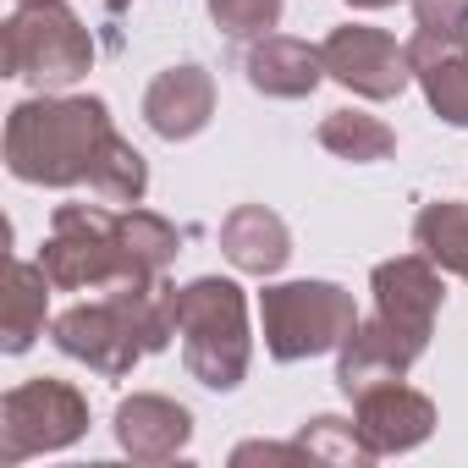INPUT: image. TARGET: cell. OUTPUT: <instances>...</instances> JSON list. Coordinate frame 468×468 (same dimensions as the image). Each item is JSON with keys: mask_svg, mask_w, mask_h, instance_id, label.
<instances>
[{"mask_svg": "<svg viewBox=\"0 0 468 468\" xmlns=\"http://www.w3.org/2000/svg\"><path fill=\"white\" fill-rule=\"evenodd\" d=\"M320 61H325V78L358 100H397L413 83L408 45H397L386 28H364V23L331 28L320 45Z\"/></svg>", "mask_w": 468, "mask_h": 468, "instance_id": "7", "label": "cell"}, {"mask_svg": "<svg viewBox=\"0 0 468 468\" xmlns=\"http://www.w3.org/2000/svg\"><path fill=\"white\" fill-rule=\"evenodd\" d=\"M127 6H133V0H105V12H111V17H122Z\"/></svg>", "mask_w": 468, "mask_h": 468, "instance_id": "26", "label": "cell"}, {"mask_svg": "<svg viewBox=\"0 0 468 468\" xmlns=\"http://www.w3.org/2000/svg\"><path fill=\"white\" fill-rule=\"evenodd\" d=\"M215 116V78L193 61L182 67H165L149 89H144V122L154 138L165 144H182V138H198Z\"/></svg>", "mask_w": 468, "mask_h": 468, "instance_id": "12", "label": "cell"}, {"mask_svg": "<svg viewBox=\"0 0 468 468\" xmlns=\"http://www.w3.org/2000/svg\"><path fill=\"white\" fill-rule=\"evenodd\" d=\"M260 325H265V353L276 364H303L336 353L353 336L358 303L336 282H282L260 292Z\"/></svg>", "mask_w": 468, "mask_h": 468, "instance_id": "5", "label": "cell"}, {"mask_svg": "<svg viewBox=\"0 0 468 468\" xmlns=\"http://www.w3.org/2000/svg\"><path fill=\"white\" fill-rule=\"evenodd\" d=\"M45 276L56 292H111L133 276H149L122 249V209L100 204H61L50 215V238L39 249Z\"/></svg>", "mask_w": 468, "mask_h": 468, "instance_id": "3", "label": "cell"}, {"mask_svg": "<svg viewBox=\"0 0 468 468\" xmlns=\"http://www.w3.org/2000/svg\"><path fill=\"white\" fill-rule=\"evenodd\" d=\"M347 6H358V12H380V6H397V0H347Z\"/></svg>", "mask_w": 468, "mask_h": 468, "instance_id": "25", "label": "cell"}, {"mask_svg": "<svg viewBox=\"0 0 468 468\" xmlns=\"http://www.w3.org/2000/svg\"><path fill=\"white\" fill-rule=\"evenodd\" d=\"M408 67H413V83L424 89L430 111L446 127H468V45H441V39L413 28Z\"/></svg>", "mask_w": 468, "mask_h": 468, "instance_id": "16", "label": "cell"}, {"mask_svg": "<svg viewBox=\"0 0 468 468\" xmlns=\"http://www.w3.org/2000/svg\"><path fill=\"white\" fill-rule=\"evenodd\" d=\"M89 430V397L67 380H23L0 397V463L17 468L39 452H61L72 441H83Z\"/></svg>", "mask_w": 468, "mask_h": 468, "instance_id": "6", "label": "cell"}, {"mask_svg": "<svg viewBox=\"0 0 468 468\" xmlns=\"http://www.w3.org/2000/svg\"><path fill=\"white\" fill-rule=\"evenodd\" d=\"M249 83L271 100H309L320 83H325V61H320V45H303V39H287V34H260L249 45V61H243Z\"/></svg>", "mask_w": 468, "mask_h": 468, "instance_id": "14", "label": "cell"}, {"mask_svg": "<svg viewBox=\"0 0 468 468\" xmlns=\"http://www.w3.org/2000/svg\"><path fill=\"white\" fill-rule=\"evenodd\" d=\"M369 292H375V314H386L391 325H402V331H413V336L430 342L435 314L446 303V282H441V265L430 254L380 260L375 276H369Z\"/></svg>", "mask_w": 468, "mask_h": 468, "instance_id": "11", "label": "cell"}, {"mask_svg": "<svg viewBox=\"0 0 468 468\" xmlns=\"http://www.w3.org/2000/svg\"><path fill=\"white\" fill-rule=\"evenodd\" d=\"M176 336L182 364L209 391H238L254 364V331H249V298L238 282L198 276L176 287Z\"/></svg>", "mask_w": 468, "mask_h": 468, "instance_id": "2", "label": "cell"}, {"mask_svg": "<svg viewBox=\"0 0 468 468\" xmlns=\"http://www.w3.org/2000/svg\"><path fill=\"white\" fill-rule=\"evenodd\" d=\"M122 249L138 271L165 276V265L182 254V231L154 209H122Z\"/></svg>", "mask_w": 468, "mask_h": 468, "instance_id": "20", "label": "cell"}, {"mask_svg": "<svg viewBox=\"0 0 468 468\" xmlns=\"http://www.w3.org/2000/svg\"><path fill=\"white\" fill-rule=\"evenodd\" d=\"M122 133L94 94H34L6 116V171L28 187H89Z\"/></svg>", "mask_w": 468, "mask_h": 468, "instance_id": "1", "label": "cell"}, {"mask_svg": "<svg viewBox=\"0 0 468 468\" xmlns=\"http://www.w3.org/2000/svg\"><path fill=\"white\" fill-rule=\"evenodd\" d=\"M314 138H320V149H331L336 160H353V165L391 160V149H397V133L369 111H331Z\"/></svg>", "mask_w": 468, "mask_h": 468, "instance_id": "19", "label": "cell"}, {"mask_svg": "<svg viewBox=\"0 0 468 468\" xmlns=\"http://www.w3.org/2000/svg\"><path fill=\"white\" fill-rule=\"evenodd\" d=\"M413 28L441 45H468V0H413Z\"/></svg>", "mask_w": 468, "mask_h": 468, "instance_id": "23", "label": "cell"}, {"mask_svg": "<svg viewBox=\"0 0 468 468\" xmlns=\"http://www.w3.org/2000/svg\"><path fill=\"white\" fill-rule=\"evenodd\" d=\"M0 67L6 78L34 83L39 94L72 89L94 67V34L67 0H39V6H17L0 34Z\"/></svg>", "mask_w": 468, "mask_h": 468, "instance_id": "4", "label": "cell"}, {"mask_svg": "<svg viewBox=\"0 0 468 468\" xmlns=\"http://www.w3.org/2000/svg\"><path fill=\"white\" fill-rule=\"evenodd\" d=\"M298 441L314 452V463H375V452L364 446L358 424L353 419H336V413H320L298 430Z\"/></svg>", "mask_w": 468, "mask_h": 468, "instance_id": "21", "label": "cell"}, {"mask_svg": "<svg viewBox=\"0 0 468 468\" xmlns=\"http://www.w3.org/2000/svg\"><path fill=\"white\" fill-rule=\"evenodd\" d=\"M17 6H39V0H17Z\"/></svg>", "mask_w": 468, "mask_h": 468, "instance_id": "27", "label": "cell"}, {"mask_svg": "<svg viewBox=\"0 0 468 468\" xmlns=\"http://www.w3.org/2000/svg\"><path fill=\"white\" fill-rule=\"evenodd\" d=\"M413 249L430 254L441 271L468 282V204L463 198H435L413 220Z\"/></svg>", "mask_w": 468, "mask_h": 468, "instance_id": "18", "label": "cell"}, {"mask_svg": "<svg viewBox=\"0 0 468 468\" xmlns=\"http://www.w3.org/2000/svg\"><path fill=\"white\" fill-rule=\"evenodd\" d=\"M220 34L231 39H260L282 23V0H204Z\"/></svg>", "mask_w": 468, "mask_h": 468, "instance_id": "22", "label": "cell"}, {"mask_svg": "<svg viewBox=\"0 0 468 468\" xmlns=\"http://www.w3.org/2000/svg\"><path fill=\"white\" fill-rule=\"evenodd\" d=\"M424 347H430L424 336L391 325L386 314H369V320H358L353 336L336 347V386H342L347 397H358V391H369V386L402 380V375L424 358Z\"/></svg>", "mask_w": 468, "mask_h": 468, "instance_id": "9", "label": "cell"}, {"mask_svg": "<svg viewBox=\"0 0 468 468\" xmlns=\"http://www.w3.org/2000/svg\"><path fill=\"white\" fill-rule=\"evenodd\" d=\"M50 276L39 260H12L6 271V314H0V347L6 353H28L45 336V314H50Z\"/></svg>", "mask_w": 468, "mask_h": 468, "instance_id": "17", "label": "cell"}, {"mask_svg": "<svg viewBox=\"0 0 468 468\" xmlns=\"http://www.w3.org/2000/svg\"><path fill=\"white\" fill-rule=\"evenodd\" d=\"M193 441V413L160 391H133L116 402V446L133 463H171Z\"/></svg>", "mask_w": 468, "mask_h": 468, "instance_id": "13", "label": "cell"}, {"mask_svg": "<svg viewBox=\"0 0 468 468\" xmlns=\"http://www.w3.org/2000/svg\"><path fill=\"white\" fill-rule=\"evenodd\" d=\"M231 463L249 468V463H314V452L303 441H243L231 452Z\"/></svg>", "mask_w": 468, "mask_h": 468, "instance_id": "24", "label": "cell"}, {"mask_svg": "<svg viewBox=\"0 0 468 468\" xmlns=\"http://www.w3.org/2000/svg\"><path fill=\"white\" fill-rule=\"evenodd\" d=\"M220 254L243 276H276L292 260V231L276 209L265 204H238L220 220Z\"/></svg>", "mask_w": 468, "mask_h": 468, "instance_id": "15", "label": "cell"}, {"mask_svg": "<svg viewBox=\"0 0 468 468\" xmlns=\"http://www.w3.org/2000/svg\"><path fill=\"white\" fill-rule=\"evenodd\" d=\"M50 336H56V347H61L67 358L89 364V369L105 375V380L133 375V364L144 358V342H138L133 320L122 314V303H116L111 292H100L94 303H72L67 314H56V320H50Z\"/></svg>", "mask_w": 468, "mask_h": 468, "instance_id": "8", "label": "cell"}, {"mask_svg": "<svg viewBox=\"0 0 468 468\" xmlns=\"http://www.w3.org/2000/svg\"><path fill=\"white\" fill-rule=\"evenodd\" d=\"M353 424L364 435V446L375 457H397V452H413L430 441L435 430V402L402 380H386V386H369L353 397Z\"/></svg>", "mask_w": 468, "mask_h": 468, "instance_id": "10", "label": "cell"}]
</instances>
